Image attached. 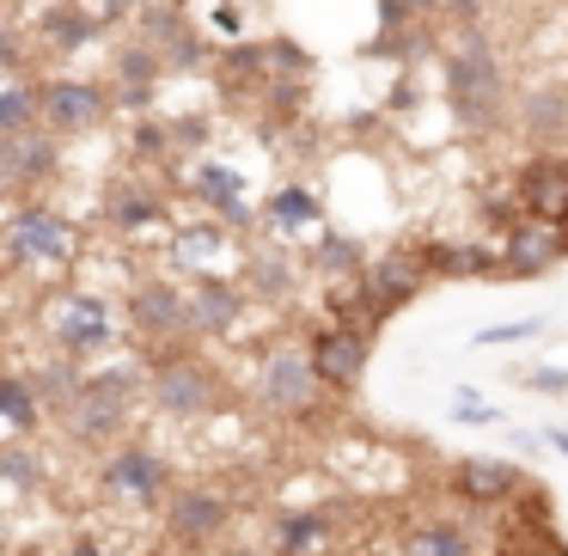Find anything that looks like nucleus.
<instances>
[{
	"label": "nucleus",
	"instance_id": "nucleus-5",
	"mask_svg": "<svg viewBox=\"0 0 568 556\" xmlns=\"http://www.w3.org/2000/svg\"><path fill=\"white\" fill-rule=\"evenodd\" d=\"M123 319H129V336H135L148 355H165V348H190V331H184V287L178 282H135L123 300Z\"/></svg>",
	"mask_w": 568,
	"mask_h": 556
},
{
	"label": "nucleus",
	"instance_id": "nucleus-11",
	"mask_svg": "<svg viewBox=\"0 0 568 556\" xmlns=\"http://www.w3.org/2000/svg\"><path fill=\"white\" fill-rule=\"evenodd\" d=\"M562 257H568V239L556 226L526 221V214H514V226H501V275L507 282H538Z\"/></svg>",
	"mask_w": 568,
	"mask_h": 556
},
{
	"label": "nucleus",
	"instance_id": "nucleus-23",
	"mask_svg": "<svg viewBox=\"0 0 568 556\" xmlns=\"http://www.w3.org/2000/svg\"><path fill=\"white\" fill-rule=\"evenodd\" d=\"M26 380H31V392H38L43 410H68L80 397V385H87V367H80V361H68V355H50V361H38Z\"/></svg>",
	"mask_w": 568,
	"mask_h": 556
},
{
	"label": "nucleus",
	"instance_id": "nucleus-1",
	"mask_svg": "<svg viewBox=\"0 0 568 556\" xmlns=\"http://www.w3.org/2000/svg\"><path fill=\"white\" fill-rule=\"evenodd\" d=\"M80 257V233L43 202H19L0 221V263L19 275H55Z\"/></svg>",
	"mask_w": 568,
	"mask_h": 556
},
{
	"label": "nucleus",
	"instance_id": "nucleus-26",
	"mask_svg": "<svg viewBox=\"0 0 568 556\" xmlns=\"http://www.w3.org/2000/svg\"><path fill=\"white\" fill-rule=\"evenodd\" d=\"M331 514H318V507H306V514H282L275 519V550L282 556H318L324 544H331Z\"/></svg>",
	"mask_w": 568,
	"mask_h": 556
},
{
	"label": "nucleus",
	"instance_id": "nucleus-32",
	"mask_svg": "<svg viewBox=\"0 0 568 556\" xmlns=\"http://www.w3.org/2000/svg\"><path fill=\"white\" fill-rule=\"evenodd\" d=\"M26 31H19L13 26V19H7V13H0V68H13V74H26Z\"/></svg>",
	"mask_w": 568,
	"mask_h": 556
},
{
	"label": "nucleus",
	"instance_id": "nucleus-24",
	"mask_svg": "<svg viewBox=\"0 0 568 556\" xmlns=\"http://www.w3.org/2000/svg\"><path fill=\"white\" fill-rule=\"evenodd\" d=\"M92 38H99V19L80 13V7H50L43 26H38V43L50 55H74V50H87Z\"/></svg>",
	"mask_w": 568,
	"mask_h": 556
},
{
	"label": "nucleus",
	"instance_id": "nucleus-43",
	"mask_svg": "<svg viewBox=\"0 0 568 556\" xmlns=\"http://www.w3.org/2000/svg\"><path fill=\"white\" fill-rule=\"evenodd\" d=\"M0 312H7V300H0Z\"/></svg>",
	"mask_w": 568,
	"mask_h": 556
},
{
	"label": "nucleus",
	"instance_id": "nucleus-17",
	"mask_svg": "<svg viewBox=\"0 0 568 556\" xmlns=\"http://www.w3.org/2000/svg\"><path fill=\"white\" fill-rule=\"evenodd\" d=\"M190 196H196L202 209L239 221V226L251 221V209H245V178H239L233 165H221V160H196V165H190Z\"/></svg>",
	"mask_w": 568,
	"mask_h": 556
},
{
	"label": "nucleus",
	"instance_id": "nucleus-7",
	"mask_svg": "<svg viewBox=\"0 0 568 556\" xmlns=\"http://www.w3.org/2000/svg\"><path fill=\"white\" fill-rule=\"evenodd\" d=\"M99 489L129 502V507H165V495L178 483H172V465L160 453H148V446H111L99 458Z\"/></svg>",
	"mask_w": 568,
	"mask_h": 556
},
{
	"label": "nucleus",
	"instance_id": "nucleus-6",
	"mask_svg": "<svg viewBox=\"0 0 568 556\" xmlns=\"http://www.w3.org/2000/svg\"><path fill=\"white\" fill-rule=\"evenodd\" d=\"M43 92V135H99L111 123V92L99 80H74V74H55V80H38Z\"/></svg>",
	"mask_w": 568,
	"mask_h": 556
},
{
	"label": "nucleus",
	"instance_id": "nucleus-15",
	"mask_svg": "<svg viewBox=\"0 0 568 556\" xmlns=\"http://www.w3.org/2000/svg\"><path fill=\"white\" fill-rule=\"evenodd\" d=\"M123 428H129V404H116V397H99L80 385V397L62 410V434L74 446H92V453H104V446H123Z\"/></svg>",
	"mask_w": 568,
	"mask_h": 556
},
{
	"label": "nucleus",
	"instance_id": "nucleus-37",
	"mask_svg": "<svg viewBox=\"0 0 568 556\" xmlns=\"http://www.w3.org/2000/svg\"><path fill=\"white\" fill-rule=\"evenodd\" d=\"M544 446H550V453H562V458H568V428H544Z\"/></svg>",
	"mask_w": 568,
	"mask_h": 556
},
{
	"label": "nucleus",
	"instance_id": "nucleus-8",
	"mask_svg": "<svg viewBox=\"0 0 568 556\" xmlns=\"http://www.w3.org/2000/svg\"><path fill=\"white\" fill-rule=\"evenodd\" d=\"M257 397L275 416H312L324 385H318V373H312V361L300 355V348H270V355L257 361Z\"/></svg>",
	"mask_w": 568,
	"mask_h": 556
},
{
	"label": "nucleus",
	"instance_id": "nucleus-4",
	"mask_svg": "<svg viewBox=\"0 0 568 556\" xmlns=\"http://www.w3.org/2000/svg\"><path fill=\"white\" fill-rule=\"evenodd\" d=\"M160 519H165V538H172L184 556H196V550H214V544L226 538L233 502H226L214 483H178V489L165 495Z\"/></svg>",
	"mask_w": 568,
	"mask_h": 556
},
{
	"label": "nucleus",
	"instance_id": "nucleus-35",
	"mask_svg": "<svg viewBox=\"0 0 568 556\" xmlns=\"http://www.w3.org/2000/svg\"><path fill=\"white\" fill-rule=\"evenodd\" d=\"M172 148H209V123L202 117H184V123H172Z\"/></svg>",
	"mask_w": 568,
	"mask_h": 556
},
{
	"label": "nucleus",
	"instance_id": "nucleus-12",
	"mask_svg": "<svg viewBox=\"0 0 568 556\" xmlns=\"http://www.w3.org/2000/svg\"><path fill=\"white\" fill-rule=\"evenodd\" d=\"M514 202L526 221H544L556 226L568 209V153H538V160H526V172L514 178Z\"/></svg>",
	"mask_w": 568,
	"mask_h": 556
},
{
	"label": "nucleus",
	"instance_id": "nucleus-20",
	"mask_svg": "<svg viewBox=\"0 0 568 556\" xmlns=\"http://www.w3.org/2000/svg\"><path fill=\"white\" fill-rule=\"evenodd\" d=\"M43 129V92L31 74L0 80V141H19V135H38Z\"/></svg>",
	"mask_w": 568,
	"mask_h": 556
},
{
	"label": "nucleus",
	"instance_id": "nucleus-9",
	"mask_svg": "<svg viewBox=\"0 0 568 556\" xmlns=\"http://www.w3.org/2000/svg\"><path fill=\"white\" fill-rule=\"evenodd\" d=\"M306 361H312L324 392H355L367 361H373V331H361V324H324V331L312 336Z\"/></svg>",
	"mask_w": 568,
	"mask_h": 556
},
{
	"label": "nucleus",
	"instance_id": "nucleus-42",
	"mask_svg": "<svg viewBox=\"0 0 568 556\" xmlns=\"http://www.w3.org/2000/svg\"><path fill=\"white\" fill-rule=\"evenodd\" d=\"M0 7H13V0H0Z\"/></svg>",
	"mask_w": 568,
	"mask_h": 556
},
{
	"label": "nucleus",
	"instance_id": "nucleus-2",
	"mask_svg": "<svg viewBox=\"0 0 568 556\" xmlns=\"http://www.w3.org/2000/svg\"><path fill=\"white\" fill-rule=\"evenodd\" d=\"M148 404L172 422H202L226 404V385L190 348H165V355H148Z\"/></svg>",
	"mask_w": 568,
	"mask_h": 556
},
{
	"label": "nucleus",
	"instance_id": "nucleus-18",
	"mask_svg": "<svg viewBox=\"0 0 568 556\" xmlns=\"http://www.w3.org/2000/svg\"><path fill=\"white\" fill-rule=\"evenodd\" d=\"M221 257H226V226H214V221L172 226V270L178 275H221L214 270Z\"/></svg>",
	"mask_w": 568,
	"mask_h": 556
},
{
	"label": "nucleus",
	"instance_id": "nucleus-21",
	"mask_svg": "<svg viewBox=\"0 0 568 556\" xmlns=\"http://www.w3.org/2000/svg\"><path fill=\"white\" fill-rule=\"evenodd\" d=\"M404 556H477V538L458 514L446 519H422V526L404 532Z\"/></svg>",
	"mask_w": 568,
	"mask_h": 556
},
{
	"label": "nucleus",
	"instance_id": "nucleus-10",
	"mask_svg": "<svg viewBox=\"0 0 568 556\" xmlns=\"http://www.w3.org/2000/svg\"><path fill=\"white\" fill-rule=\"evenodd\" d=\"M245 282H233V275H190L184 287V331L190 336H233L239 324H245Z\"/></svg>",
	"mask_w": 568,
	"mask_h": 556
},
{
	"label": "nucleus",
	"instance_id": "nucleus-28",
	"mask_svg": "<svg viewBox=\"0 0 568 556\" xmlns=\"http://www.w3.org/2000/svg\"><path fill=\"white\" fill-rule=\"evenodd\" d=\"M312 270L331 275V282H361V275H367V251L343 233H324L318 251H312Z\"/></svg>",
	"mask_w": 568,
	"mask_h": 556
},
{
	"label": "nucleus",
	"instance_id": "nucleus-34",
	"mask_svg": "<svg viewBox=\"0 0 568 556\" xmlns=\"http://www.w3.org/2000/svg\"><path fill=\"white\" fill-rule=\"evenodd\" d=\"M526 392H544V397H568V373L562 367H526V373H514Z\"/></svg>",
	"mask_w": 568,
	"mask_h": 556
},
{
	"label": "nucleus",
	"instance_id": "nucleus-38",
	"mask_svg": "<svg viewBox=\"0 0 568 556\" xmlns=\"http://www.w3.org/2000/svg\"><path fill=\"white\" fill-rule=\"evenodd\" d=\"M214 26H221V31H239V7H214Z\"/></svg>",
	"mask_w": 568,
	"mask_h": 556
},
{
	"label": "nucleus",
	"instance_id": "nucleus-3",
	"mask_svg": "<svg viewBox=\"0 0 568 556\" xmlns=\"http://www.w3.org/2000/svg\"><path fill=\"white\" fill-rule=\"evenodd\" d=\"M43 331H50L55 355L68 361H87V355H104V348L116 343V306L104 294H87V287H68L62 300H55L50 312H43Z\"/></svg>",
	"mask_w": 568,
	"mask_h": 556
},
{
	"label": "nucleus",
	"instance_id": "nucleus-27",
	"mask_svg": "<svg viewBox=\"0 0 568 556\" xmlns=\"http://www.w3.org/2000/svg\"><path fill=\"white\" fill-rule=\"evenodd\" d=\"M0 422H7L19 441L43 428V404H38V392H31L26 373H7V367H0Z\"/></svg>",
	"mask_w": 568,
	"mask_h": 556
},
{
	"label": "nucleus",
	"instance_id": "nucleus-22",
	"mask_svg": "<svg viewBox=\"0 0 568 556\" xmlns=\"http://www.w3.org/2000/svg\"><path fill=\"white\" fill-rule=\"evenodd\" d=\"M300 287V270L282 245H257L245 257V294H263V300H287Z\"/></svg>",
	"mask_w": 568,
	"mask_h": 556
},
{
	"label": "nucleus",
	"instance_id": "nucleus-13",
	"mask_svg": "<svg viewBox=\"0 0 568 556\" xmlns=\"http://www.w3.org/2000/svg\"><path fill=\"white\" fill-rule=\"evenodd\" d=\"M514 123L538 153H562L568 148V87H550V80L526 87L514 99Z\"/></svg>",
	"mask_w": 568,
	"mask_h": 556
},
{
	"label": "nucleus",
	"instance_id": "nucleus-29",
	"mask_svg": "<svg viewBox=\"0 0 568 556\" xmlns=\"http://www.w3.org/2000/svg\"><path fill=\"white\" fill-rule=\"evenodd\" d=\"M43 483H50V465H43V458L31 453L26 441L0 446V489H19V495H31V489H43Z\"/></svg>",
	"mask_w": 568,
	"mask_h": 556
},
{
	"label": "nucleus",
	"instance_id": "nucleus-19",
	"mask_svg": "<svg viewBox=\"0 0 568 556\" xmlns=\"http://www.w3.org/2000/svg\"><path fill=\"white\" fill-rule=\"evenodd\" d=\"M422 263H428V275H446V282H489V275H501V251L489 245H422Z\"/></svg>",
	"mask_w": 568,
	"mask_h": 556
},
{
	"label": "nucleus",
	"instance_id": "nucleus-39",
	"mask_svg": "<svg viewBox=\"0 0 568 556\" xmlns=\"http://www.w3.org/2000/svg\"><path fill=\"white\" fill-rule=\"evenodd\" d=\"M226 556H257V550H245V544H233V550H226Z\"/></svg>",
	"mask_w": 568,
	"mask_h": 556
},
{
	"label": "nucleus",
	"instance_id": "nucleus-31",
	"mask_svg": "<svg viewBox=\"0 0 568 556\" xmlns=\"http://www.w3.org/2000/svg\"><path fill=\"white\" fill-rule=\"evenodd\" d=\"M531 336H544V319H519V324H489V331H477L483 348H501V343H531Z\"/></svg>",
	"mask_w": 568,
	"mask_h": 556
},
{
	"label": "nucleus",
	"instance_id": "nucleus-41",
	"mask_svg": "<svg viewBox=\"0 0 568 556\" xmlns=\"http://www.w3.org/2000/svg\"><path fill=\"white\" fill-rule=\"evenodd\" d=\"M153 556H184V550H153Z\"/></svg>",
	"mask_w": 568,
	"mask_h": 556
},
{
	"label": "nucleus",
	"instance_id": "nucleus-14",
	"mask_svg": "<svg viewBox=\"0 0 568 556\" xmlns=\"http://www.w3.org/2000/svg\"><path fill=\"white\" fill-rule=\"evenodd\" d=\"M446 489H453L465 507H501V502H514V495L526 489V471L507 465V458H458L453 477H446Z\"/></svg>",
	"mask_w": 568,
	"mask_h": 556
},
{
	"label": "nucleus",
	"instance_id": "nucleus-33",
	"mask_svg": "<svg viewBox=\"0 0 568 556\" xmlns=\"http://www.w3.org/2000/svg\"><path fill=\"white\" fill-rule=\"evenodd\" d=\"M453 422H465V428H489V422H501V410L483 404V397H470V392H458L453 397Z\"/></svg>",
	"mask_w": 568,
	"mask_h": 556
},
{
	"label": "nucleus",
	"instance_id": "nucleus-25",
	"mask_svg": "<svg viewBox=\"0 0 568 556\" xmlns=\"http://www.w3.org/2000/svg\"><path fill=\"white\" fill-rule=\"evenodd\" d=\"M318 196H312V190H300V184H282L275 190L270 202H263V226H270V233H306V226H318Z\"/></svg>",
	"mask_w": 568,
	"mask_h": 556
},
{
	"label": "nucleus",
	"instance_id": "nucleus-36",
	"mask_svg": "<svg viewBox=\"0 0 568 556\" xmlns=\"http://www.w3.org/2000/svg\"><path fill=\"white\" fill-rule=\"evenodd\" d=\"M62 556H111V544H104V538H92V532H80V538L68 544Z\"/></svg>",
	"mask_w": 568,
	"mask_h": 556
},
{
	"label": "nucleus",
	"instance_id": "nucleus-30",
	"mask_svg": "<svg viewBox=\"0 0 568 556\" xmlns=\"http://www.w3.org/2000/svg\"><path fill=\"white\" fill-rule=\"evenodd\" d=\"M129 153H135V160H165V153H172V123L141 117V123L129 129Z\"/></svg>",
	"mask_w": 568,
	"mask_h": 556
},
{
	"label": "nucleus",
	"instance_id": "nucleus-16",
	"mask_svg": "<svg viewBox=\"0 0 568 556\" xmlns=\"http://www.w3.org/2000/svg\"><path fill=\"white\" fill-rule=\"evenodd\" d=\"M104 221L116 226V233H153V226H172V214H165V202L153 196V184H141V178H116L111 190H104Z\"/></svg>",
	"mask_w": 568,
	"mask_h": 556
},
{
	"label": "nucleus",
	"instance_id": "nucleus-40",
	"mask_svg": "<svg viewBox=\"0 0 568 556\" xmlns=\"http://www.w3.org/2000/svg\"><path fill=\"white\" fill-rule=\"evenodd\" d=\"M556 233H562V239H568V209H562V221H556Z\"/></svg>",
	"mask_w": 568,
	"mask_h": 556
}]
</instances>
